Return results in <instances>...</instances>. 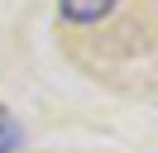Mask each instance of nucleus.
Masks as SVG:
<instances>
[{
	"label": "nucleus",
	"instance_id": "f257e3e1",
	"mask_svg": "<svg viewBox=\"0 0 158 153\" xmlns=\"http://www.w3.org/2000/svg\"><path fill=\"white\" fill-rule=\"evenodd\" d=\"M115 5L120 0H58V10H62L67 24H96V19H106Z\"/></svg>",
	"mask_w": 158,
	"mask_h": 153
},
{
	"label": "nucleus",
	"instance_id": "f03ea898",
	"mask_svg": "<svg viewBox=\"0 0 158 153\" xmlns=\"http://www.w3.org/2000/svg\"><path fill=\"white\" fill-rule=\"evenodd\" d=\"M19 143H24V129H19V120H15L5 105H0V153H19Z\"/></svg>",
	"mask_w": 158,
	"mask_h": 153
}]
</instances>
